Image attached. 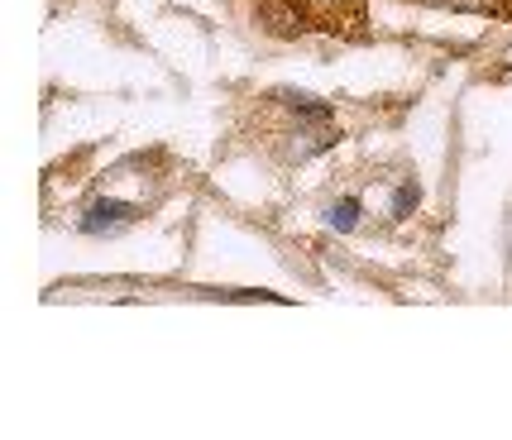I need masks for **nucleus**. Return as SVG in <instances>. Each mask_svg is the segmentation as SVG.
Here are the masks:
<instances>
[{"label": "nucleus", "instance_id": "nucleus-1", "mask_svg": "<svg viewBox=\"0 0 512 440\" xmlns=\"http://www.w3.org/2000/svg\"><path fill=\"white\" fill-rule=\"evenodd\" d=\"M254 15H259V24H264L268 34H278V39H297V34L312 29V15H307L302 0H254Z\"/></svg>", "mask_w": 512, "mask_h": 440}, {"label": "nucleus", "instance_id": "nucleus-2", "mask_svg": "<svg viewBox=\"0 0 512 440\" xmlns=\"http://www.w3.org/2000/svg\"><path fill=\"white\" fill-rule=\"evenodd\" d=\"M307 15H321L326 29H364V0H302ZM316 24V20H312Z\"/></svg>", "mask_w": 512, "mask_h": 440}, {"label": "nucleus", "instance_id": "nucleus-3", "mask_svg": "<svg viewBox=\"0 0 512 440\" xmlns=\"http://www.w3.org/2000/svg\"><path fill=\"white\" fill-rule=\"evenodd\" d=\"M130 216H139V206H125V201L101 197V201H91L87 211H82V220H77V225L96 235V230H111V225H125Z\"/></svg>", "mask_w": 512, "mask_h": 440}, {"label": "nucleus", "instance_id": "nucleus-4", "mask_svg": "<svg viewBox=\"0 0 512 440\" xmlns=\"http://www.w3.org/2000/svg\"><path fill=\"white\" fill-rule=\"evenodd\" d=\"M326 220H331V230H355V225H359V201L355 197L335 201L331 211H326Z\"/></svg>", "mask_w": 512, "mask_h": 440}, {"label": "nucleus", "instance_id": "nucleus-5", "mask_svg": "<svg viewBox=\"0 0 512 440\" xmlns=\"http://www.w3.org/2000/svg\"><path fill=\"white\" fill-rule=\"evenodd\" d=\"M412 201H417V187L407 182V187L398 192V206H393V216H407V211H412Z\"/></svg>", "mask_w": 512, "mask_h": 440}]
</instances>
